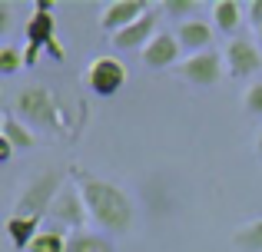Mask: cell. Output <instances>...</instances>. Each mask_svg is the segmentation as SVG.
Masks as SVG:
<instances>
[{"mask_svg":"<svg viewBox=\"0 0 262 252\" xmlns=\"http://www.w3.org/2000/svg\"><path fill=\"white\" fill-rule=\"evenodd\" d=\"M77 186H80V193H83L90 222L96 226V233L126 236L129 229H133V222H136L133 199H129L116 182L90 176V173H77Z\"/></svg>","mask_w":262,"mask_h":252,"instance_id":"obj_1","label":"cell"},{"mask_svg":"<svg viewBox=\"0 0 262 252\" xmlns=\"http://www.w3.org/2000/svg\"><path fill=\"white\" fill-rule=\"evenodd\" d=\"M67 182V173L60 166L53 169H43V173L37 176L33 182H27L24 189H20L17 202H13V216H33V219H47V213H50L53 199H57L60 186Z\"/></svg>","mask_w":262,"mask_h":252,"instance_id":"obj_2","label":"cell"},{"mask_svg":"<svg viewBox=\"0 0 262 252\" xmlns=\"http://www.w3.org/2000/svg\"><path fill=\"white\" fill-rule=\"evenodd\" d=\"M10 113L20 123L27 120V126H37V129H53L60 123L57 100L40 83H30V86H24V90H17V97H13V103H10Z\"/></svg>","mask_w":262,"mask_h":252,"instance_id":"obj_3","label":"cell"},{"mask_svg":"<svg viewBox=\"0 0 262 252\" xmlns=\"http://www.w3.org/2000/svg\"><path fill=\"white\" fill-rule=\"evenodd\" d=\"M40 50L53 53L57 60L67 57L63 47L57 43V20H53L50 4H47V0H40V4H37V13L27 20V53H24V57H27V66L37 63Z\"/></svg>","mask_w":262,"mask_h":252,"instance_id":"obj_4","label":"cell"},{"mask_svg":"<svg viewBox=\"0 0 262 252\" xmlns=\"http://www.w3.org/2000/svg\"><path fill=\"white\" fill-rule=\"evenodd\" d=\"M47 222L63 226L67 233H80V229H86L90 213H86V202H83V193H80L77 179H67L63 186H60L57 199H53L50 213H47Z\"/></svg>","mask_w":262,"mask_h":252,"instance_id":"obj_5","label":"cell"},{"mask_svg":"<svg viewBox=\"0 0 262 252\" xmlns=\"http://www.w3.org/2000/svg\"><path fill=\"white\" fill-rule=\"evenodd\" d=\"M176 77L183 80V83L196 86V90H209V86H216L219 80L226 77V60H223V53H216V50L196 53V57H186L183 63L176 66Z\"/></svg>","mask_w":262,"mask_h":252,"instance_id":"obj_6","label":"cell"},{"mask_svg":"<svg viewBox=\"0 0 262 252\" xmlns=\"http://www.w3.org/2000/svg\"><path fill=\"white\" fill-rule=\"evenodd\" d=\"M126 83V66L116 57H93L86 66V86L96 97H116Z\"/></svg>","mask_w":262,"mask_h":252,"instance_id":"obj_7","label":"cell"},{"mask_svg":"<svg viewBox=\"0 0 262 252\" xmlns=\"http://www.w3.org/2000/svg\"><path fill=\"white\" fill-rule=\"evenodd\" d=\"M223 60H226V73L236 80H246V77H256L262 70V47L252 43V40H229L223 50Z\"/></svg>","mask_w":262,"mask_h":252,"instance_id":"obj_8","label":"cell"},{"mask_svg":"<svg viewBox=\"0 0 262 252\" xmlns=\"http://www.w3.org/2000/svg\"><path fill=\"white\" fill-rule=\"evenodd\" d=\"M179 57H183V47H179L176 33H163V30L140 50V63L146 70H169V66L183 63Z\"/></svg>","mask_w":262,"mask_h":252,"instance_id":"obj_9","label":"cell"},{"mask_svg":"<svg viewBox=\"0 0 262 252\" xmlns=\"http://www.w3.org/2000/svg\"><path fill=\"white\" fill-rule=\"evenodd\" d=\"M146 10L149 7L143 4V0H113V4H106L103 13H100V30L110 33V37H116L120 30L133 27Z\"/></svg>","mask_w":262,"mask_h":252,"instance_id":"obj_10","label":"cell"},{"mask_svg":"<svg viewBox=\"0 0 262 252\" xmlns=\"http://www.w3.org/2000/svg\"><path fill=\"white\" fill-rule=\"evenodd\" d=\"M176 40H179V47H183L186 57H196V53L212 50V27L206 24V20H199V17H189L186 24H179Z\"/></svg>","mask_w":262,"mask_h":252,"instance_id":"obj_11","label":"cell"},{"mask_svg":"<svg viewBox=\"0 0 262 252\" xmlns=\"http://www.w3.org/2000/svg\"><path fill=\"white\" fill-rule=\"evenodd\" d=\"M153 37H156V13L146 10L133 27H126V30L116 33V37H113V47H116V50H143V47H146Z\"/></svg>","mask_w":262,"mask_h":252,"instance_id":"obj_12","label":"cell"},{"mask_svg":"<svg viewBox=\"0 0 262 252\" xmlns=\"http://www.w3.org/2000/svg\"><path fill=\"white\" fill-rule=\"evenodd\" d=\"M243 20H246V7L243 4H236V0H216V4H212V27H216L219 33H226V37L236 40Z\"/></svg>","mask_w":262,"mask_h":252,"instance_id":"obj_13","label":"cell"},{"mask_svg":"<svg viewBox=\"0 0 262 252\" xmlns=\"http://www.w3.org/2000/svg\"><path fill=\"white\" fill-rule=\"evenodd\" d=\"M40 226H43V219H33V216H7V239L13 242V249L17 252H27L30 249V242L37 239Z\"/></svg>","mask_w":262,"mask_h":252,"instance_id":"obj_14","label":"cell"},{"mask_svg":"<svg viewBox=\"0 0 262 252\" xmlns=\"http://www.w3.org/2000/svg\"><path fill=\"white\" fill-rule=\"evenodd\" d=\"M67 252H116V246H113V236L93 233V229H80V233H70Z\"/></svg>","mask_w":262,"mask_h":252,"instance_id":"obj_15","label":"cell"},{"mask_svg":"<svg viewBox=\"0 0 262 252\" xmlns=\"http://www.w3.org/2000/svg\"><path fill=\"white\" fill-rule=\"evenodd\" d=\"M0 133H4V140L10 143L13 149H33L37 146V136H33V129L27 123H20L17 117H13L10 110L4 113V123H0Z\"/></svg>","mask_w":262,"mask_h":252,"instance_id":"obj_16","label":"cell"},{"mask_svg":"<svg viewBox=\"0 0 262 252\" xmlns=\"http://www.w3.org/2000/svg\"><path fill=\"white\" fill-rule=\"evenodd\" d=\"M67 239H70V233H67L63 226L47 222V226L37 233V239L30 242V249H27V252H67Z\"/></svg>","mask_w":262,"mask_h":252,"instance_id":"obj_17","label":"cell"},{"mask_svg":"<svg viewBox=\"0 0 262 252\" xmlns=\"http://www.w3.org/2000/svg\"><path fill=\"white\" fill-rule=\"evenodd\" d=\"M232 246L239 252H262V219H252L246 226H239V233L232 236Z\"/></svg>","mask_w":262,"mask_h":252,"instance_id":"obj_18","label":"cell"},{"mask_svg":"<svg viewBox=\"0 0 262 252\" xmlns=\"http://www.w3.org/2000/svg\"><path fill=\"white\" fill-rule=\"evenodd\" d=\"M24 53H27L24 47L4 43V47H0V73H4V77H13L20 66H27V57H24Z\"/></svg>","mask_w":262,"mask_h":252,"instance_id":"obj_19","label":"cell"},{"mask_svg":"<svg viewBox=\"0 0 262 252\" xmlns=\"http://www.w3.org/2000/svg\"><path fill=\"white\" fill-rule=\"evenodd\" d=\"M243 110L249 113V117H262V80H256V83L246 86V93H243Z\"/></svg>","mask_w":262,"mask_h":252,"instance_id":"obj_20","label":"cell"},{"mask_svg":"<svg viewBox=\"0 0 262 252\" xmlns=\"http://www.w3.org/2000/svg\"><path fill=\"white\" fill-rule=\"evenodd\" d=\"M192 10H196V0H163V13L183 20V24H186V13H192Z\"/></svg>","mask_w":262,"mask_h":252,"instance_id":"obj_21","label":"cell"},{"mask_svg":"<svg viewBox=\"0 0 262 252\" xmlns=\"http://www.w3.org/2000/svg\"><path fill=\"white\" fill-rule=\"evenodd\" d=\"M246 20H249L252 27H262V0H252V4H246Z\"/></svg>","mask_w":262,"mask_h":252,"instance_id":"obj_22","label":"cell"},{"mask_svg":"<svg viewBox=\"0 0 262 252\" xmlns=\"http://www.w3.org/2000/svg\"><path fill=\"white\" fill-rule=\"evenodd\" d=\"M13 153H17V149H13L10 143H7L4 136H0V163H10V156H13Z\"/></svg>","mask_w":262,"mask_h":252,"instance_id":"obj_23","label":"cell"},{"mask_svg":"<svg viewBox=\"0 0 262 252\" xmlns=\"http://www.w3.org/2000/svg\"><path fill=\"white\" fill-rule=\"evenodd\" d=\"M7 20H10V7H7V4H0V33L7 30Z\"/></svg>","mask_w":262,"mask_h":252,"instance_id":"obj_24","label":"cell"},{"mask_svg":"<svg viewBox=\"0 0 262 252\" xmlns=\"http://www.w3.org/2000/svg\"><path fill=\"white\" fill-rule=\"evenodd\" d=\"M256 156H259V159H262V129H259V133H256Z\"/></svg>","mask_w":262,"mask_h":252,"instance_id":"obj_25","label":"cell"},{"mask_svg":"<svg viewBox=\"0 0 262 252\" xmlns=\"http://www.w3.org/2000/svg\"><path fill=\"white\" fill-rule=\"evenodd\" d=\"M256 40H259V47H262V27H259V30H256Z\"/></svg>","mask_w":262,"mask_h":252,"instance_id":"obj_26","label":"cell"}]
</instances>
